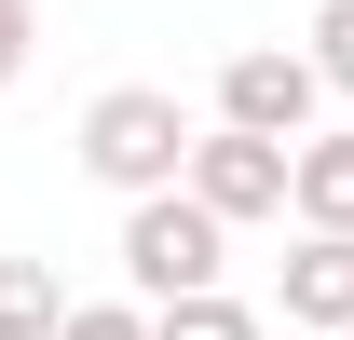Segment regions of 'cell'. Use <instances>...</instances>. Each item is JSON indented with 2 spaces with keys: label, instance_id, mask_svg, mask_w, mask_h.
I'll use <instances>...</instances> for the list:
<instances>
[{
  "label": "cell",
  "instance_id": "obj_7",
  "mask_svg": "<svg viewBox=\"0 0 354 340\" xmlns=\"http://www.w3.org/2000/svg\"><path fill=\"white\" fill-rule=\"evenodd\" d=\"M150 340H259V313L232 286H177V299H150Z\"/></svg>",
  "mask_w": 354,
  "mask_h": 340
},
{
  "label": "cell",
  "instance_id": "obj_8",
  "mask_svg": "<svg viewBox=\"0 0 354 340\" xmlns=\"http://www.w3.org/2000/svg\"><path fill=\"white\" fill-rule=\"evenodd\" d=\"M68 286H55V258H0V340H55Z\"/></svg>",
  "mask_w": 354,
  "mask_h": 340
},
{
  "label": "cell",
  "instance_id": "obj_1",
  "mask_svg": "<svg viewBox=\"0 0 354 340\" xmlns=\"http://www.w3.org/2000/svg\"><path fill=\"white\" fill-rule=\"evenodd\" d=\"M68 150H82L95 191H164L177 150H191V109H177L164 82H109V95L82 109V136H68Z\"/></svg>",
  "mask_w": 354,
  "mask_h": 340
},
{
  "label": "cell",
  "instance_id": "obj_12",
  "mask_svg": "<svg viewBox=\"0 0 354 340\" xmlns=\"http://www.w3.org/2000/svg\"><path fill=\"white\" fill-rule=\"evenodd\" d=\"M341 340H354V327H341Z\"/></svg>",
  "mask_w": 354,
  "mask_h": 340
},
{
  "label": "cell",
  "instance_id": "obj_10",
  "mask_svg": "<svg viewBox=\"0 0 354 340\" xmlns=\"http://www.w3.org/2000/svg\"><path fill=\"white\" fill-rule=\"evenodd\" d=\"M55 340H150V299H68Z\"/></svg>",
  "mask_w": 354,
  "mask_h": 340
},
{
  "label": "cell",
  "instance_id": "obj_5",
  "mask_svg": "<svg viewBox=\"0 0 354 340\" xmlns=\"http://www.w3.org/2000/svg\"><path fill=\"white\" fill-rule=\"evenodd\" d=\"M286 327H354V232H300V258H286Z\"/></svg>",
  "mask_w": 354,
  "mask_h": 340
},
{
  "label": "cell",
  "instance_id": "obj_3",
  "mask_svg": "<svg viewBox=\"0 0 354 340\" xmlns=\"http://www.w3.org/2000/svg\"><path fill=\"white\" fill-rule=\"evenodd\" d=\"M177 191L205 218H232V232H245V218H286V136H245V123L191 136V150H177Z\"/></svg>",
  "mask_w": 354,
  "mask_h": 340
},
{
  "label": "cell",
  "instance_id": "obj_6",
  "mask_svg": "<svg viewBox=\"0 0 354 340\" xmlns=\"http://www.w3.org/2000/svg\"><path fill=\"white\" fill-rule=\"evenodd\" d=\"M286 218L300 232H354V136H286Z\"/></svg>",
  "mask_w": 354,
  "mask_h": 340
},
{
  "label": "cell",
  "instance_id": "obj_4",
  "mask_svg": "<svg viewBox=\"0 0 354 340\" xmlns=\"http://www.w3.org/2000/svg\"><path fill=\"white\" fill-rule=\"evenodd\" d=\"M313 109H327V82H313V55H232L218 68V123H245V136H313Z\"/></svg>",
  "mask_w": 354,
  "mask_h": 340
},
{
  "label": "cell",
  "instance_id": "obj_11",
  "mask_svg": "<svg viewBox=\"0 0 354 340\" xmlns=\"http://www.w3.org/2000/svg\"><path fill=\"white\" fill-rule=\"evenodd\" d=\"M28 41H41V0H0V95L28 82Z\"/></svg>",
  "mask_w": 354,
  "mask_h": 340
},
{
  "label": "cell",
  "instance_id": "obj_2",
  "mask_svg": "<svg viewBox=\"0 0 354 340\" xmlns=\"http://www.w3.org/2000/svg\"><path fill=\"white\" fill-rule=\"evenodd\" d=\"M218 245H232V218H205L191 191H123V286L136 299H177V286H218Z\"/></svg>",
  "mask_w": 354,
  "mask_h": 340
},
{
  "label": "cell",
  "instance_id": "obj_9",
  "mask_svg": "<svg viewBox=\"0 0 354 340\" xmlns=\"http://www.w3.org/2000/svg\"><path fill=\"white\" fill-rule=\"evenodd\" d=\"M313 82L354 95V0H313Z\"/></svg>",
  "mask_w": 354,
  "mask_h": 340
}]
</instances>
